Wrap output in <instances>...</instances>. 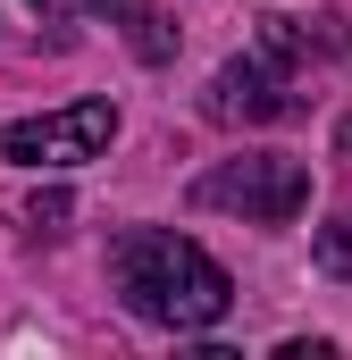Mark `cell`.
Masks as SVG:
<instances>
[{"instance_id": "cell-1", "label": "cell", "mask_w": 352, "mask_h": 360, "mask_svg": "<svg viewBox=\"0 0 352 360\" xmlns=\"http://www.w3.org/2000/svg\"><path fill=\"white\" fill-rule=\"evenodd\" d=\"M109 285H118V302L134 319H151L168 335H201V327H218L235 310L227 269L193 235H176V226H126L109 243Z\"/></svg>"}, {"instance_id": "cell-2", "label": "cell", "mask_w": 352, "mask_h": 360, "mask_svg": "<svg viewBox=\"0 0 352 360\" xmlns=\"http://www.w3.org/2000/svg\"><path fill=\"white\" fill-rule=\"evenodd\" d=\"M118 143V101H68L0 126V168H84Z\"/></svg>"}, {"instance_id": "cell-3", "label": "cell", "mask_w": 352, "mask_h": 360, "mask_svg": "<svg viewBox=\"0 0 352 360\" xmlns=\"http://www.w3.org/2000/svg\"><path fill=\"white\" fill-rule=\"evenodd\" d=\"M193 201H201V210H235V218H252V226H285V218H302V210H310V168H302V160H285V151L218 160L210 176L193 184Z\"/></svg>"}, {"instance_id": "cell-4", "label": "cell", "mask_w": 352, "mask_h": 360, "mask_svg": "<svg viewBox=\"0 0 352 360\" xmlns=\"http://www.w3.org/2000/svg\"><path fill=\"white\" fill-rule=\"evenodd\" d=\"M218 126H277V117H294L302 109V92L285 76V59L277 51H252V59H227L218 76H210V101H201Z\"/></svg>"}, {"instance_id": "cell-5", "label": "cell", "mask_w": 352, "mask_h": 360, "mask_svg": "<svg viewBox=\"0 0 352 360\" xmlns=\"http://www.w3.org/2000/svg\"><path fill=\"white\" fill-rule=\"evenodd\" d=\"M34 8H42L51 25H68V17H109L143 68H168V59H176V25L151 8V0H34Z\"/></svg>"}, {"instance_id": "cell-6", "label": "cell", "mask_w": 352, "mask_h": 360, "mask_svg": "<svg viewBox=\"0 0 352 360\" xmlns=\"http://www.w3.org/2000/svg\"><path fill=\"white\" fill-rule=\"evenodd\" d=\"M319 269L352 276V218H327V226H319Z\"/></svg>"}, {"instance_id": "cell-7", "label": "cell", "mask_w": 352, "mask_h": 360, "mask_svg": "<svg viewBox=\"0 0 352 360\" xmlns=\"http://www.w3.org/2000/svg\"><path fill=\"white\" fill-rule=\"evenodd\" d=\"M25 218H34L42 235H59V226H68V193H34V210H25Z\"/></svg>"}]
</instances>
